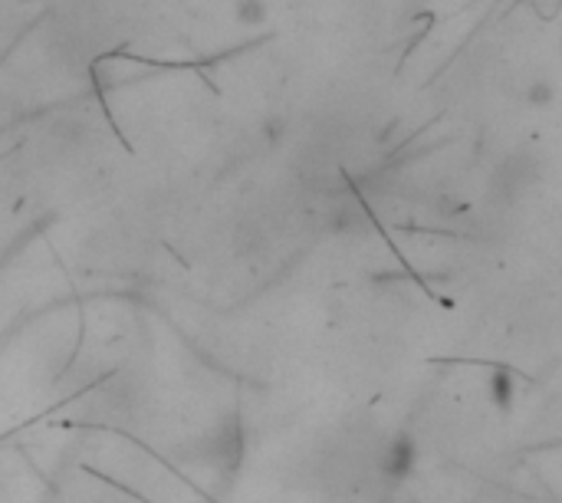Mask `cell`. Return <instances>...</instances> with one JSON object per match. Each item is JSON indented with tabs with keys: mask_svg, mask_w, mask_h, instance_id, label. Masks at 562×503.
Returning <instances> with one entry per match:
<instances>
[{
	"mask_svg": "<svg viewBox=\"0 0 562 503\" xmlns=\"http://www.w3.org/2000/svg\"><path fill=\"white\" fill-rule=\"evenodd\" d=\"M267 20V0H240L237 3V23L244 26H257Z\"/></svg>",
	"mask_w": 562,
	"mask_h": 503,
	"instance_id": "6da1fadb",
	"label": "cell"
}]
</instances>
